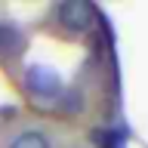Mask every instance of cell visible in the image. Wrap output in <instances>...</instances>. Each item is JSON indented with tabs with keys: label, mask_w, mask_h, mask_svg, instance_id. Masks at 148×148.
Instances as JSON below:
<instances>
[{
	"label": "cell",
	"mask_w": 148,
	"mask_h": 148,
	"mask_svg": "<svg viewBox=\"0 0 148 148\" xmlns=\"http://www.w3.org/2000/svg\"><path fill=\"white\" fill-rule=\"evenodd\" d=\"M25 86L37 96H56L62 90V74L49 65H28L25 71Z\"/></svg>",
	"instance_id": "1"
},
{
	"label": "cell",
	"mask_w": 148,
	"mask_h": 148,
	"mask_svg": "<svg viewBox=\"0 0 148 148\" xmlns=\"http://www.w3.org/2000/svg\"><path fill=\"white\" fill-rule=\"evenodd\" d=\"M92 16H96V9L86 0H65L59 6V18L68 31H86L92 25Z\"/></svg>",
	"instance_id": "2"
},
{
	"label": "cell",
	"mask_w": 148,
	"mask_h": 148,
	"mask_svg": "<svg viewBox=\"0 0 148 148\" xmlns=\"http://www.w3.org/2000/svg\"><path fill=\"white\" fill-rule=\"evenodd\" d=\"M22 49H25V34L16 25H0V53L18 56Z\"/></svg>",
	"instance_id": "3"
},
{
	"label": "cell",
	"mask_w": 148,
	"mask_h": 148,
	"mask_svg": "<svg viewBox=\"0 0 148 148\" xmlns=\"http://www.w3.org/2000/svg\"><path fill=\"white\" fill-rule=\"evenodd\" d=\"M9 148H49V142H46L43 133H37V130H28V133H22V136L12 139V145Z\"/></svg>",
	"instance_id": "4"
}]
</instances>
